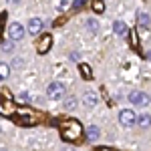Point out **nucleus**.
Returning a JSON list of instances; mask_svg holds the SVG:
<instances>
[{
  "instance_id": "nucleus-1",
  "label": "nucleus",
  "mask_w": 151,
  "mask_h": 151,
  "mask_svg": "<svg viewBox=\"0 0 151 151\" xmlns=\"http://www.w3.org/2000/svg\"><path fill=\"white\" fill-rule=\"evenodd\" d=\"M60 135L65 141H77L83 135V127L79 121L75 119H65L60 121Z\"/></svg>"
},
{
  "instance_id": "nucleus-2",
  "label": "nucleus",
  "mask_w": 151,
  "mask_h": 151,
  "mask_svg": "<svg viewBox=\"0 0 151 151\" xmlns=\"http://www.w3.org/2000/svg\"><path fill=\"white\" fill-rule=\"evenodd\" d=\"M119 123H121L123 127H131L133 123H137V115H135L131 109H123V111L119 113Z\"/></svg>"
},
{
  "instance_id": "nucleus-3",
  "label": "nucleus",
  "mask_w": 151,
  "mask_h": 151,
  "mask_svg": "<svg viewBox=\"0 0 151 151\" xmlns=\"http://www.w3.org/2000/svg\"><path fill=\"white\" fill-rule=\"evenodd\" d=\"M129 101L135 105V107H145V105H149V97L143 93V91H133V93L129 95Z\"/></svg>"
},
{
  "instance_id": "nucleus-4",
  "label": "nucleus",
  "mask_w": 151,
  "mask_h": 151,
  "mask_svg": "<svg viewBox=\"0 0 151 151\" xmlns=\"http://www.w3.org/2000/svg\"><path fill=\"white\" fill-rule=\"evenodd\" d=\"M47 95L50 97V99H63V95H65V85L63 83H50L48 85V91Z\"/></svg>"
},
{
  "instance_id": "nucleus-5",
  "label": "nucleus",
  "mask_w": 151,
  "mask_h": 151,
  "mask_svg": "<svg viewBox=\"0 0 151 151\" xmlns=\"http://www.w3.org/2000/svg\"><path fill=\"white\" fill-rule=\"evenodd\" d=\"M8 36H10L12 40H20V38L24 36V28H22V24L12 22L10 26H8Z\"/></svg>"
},
{
  "instance_id": "nucleus-6",
  "label": "nucleus",
  "mask_w": 151,
  "mask_h": 151,
  "mask_svg": "<svg viewBox=\"0 0 151 151\" xmlns=\"http://www.w3.org/2000/svg\"><path fill=\"white\" fill-rule=\"evenodd\" d=\"M50 45H52V36L50 35H42L40 36V42H38V52L45 55L48 48H50Z\"/></svg>"
},
{
  "instance_id": "nucleus-7",
  "label": "nucleus",
  "mask_w": 151,
  "mask_h": 151,
  "mask_svg": "<svg viewBox=\"0 0 151 151\" xmlns=\"http://www.w3.org/2000/svg\"><path fill=\"white\" fill-rule=\"evenodd\" d=\"M42 30V20L40 18H30L28 20V32L30 35H38Z\"/></svg>"
},
{
  "instance_id": "nucleus-8",
  "label": "nucleus",
  "mask_w": 151,
  "mask_h": 151,
  "mask_svg": "<svg viewBox=\"0 0 151 151\" xmlns=\"http://www.w3.org/2000/svg\"><path fill=\"white\" fill-rule=\"evenodd\" d=\"M113 30H115V35L117 36H127V24L125 22H121V20H115L113 22Z\"/></svg>"
},
{
  "instance_id": "nucleus-9",
  "label": "nucleus",
  "mask_w": 151,
  "mask_h": 151,
  "mask_svg": "<svg viewBox=\"0 0 151 151\" xmlns=\"http://www.w3.org/2000/svg\"><path fill=\"white\" fill-rule=\"evenodd\" d=\"M137 125H139L141 129L151 127V115L149 113H141V115H137Z\"/></svg>"
},
{
  "instance_id": "nucleus-10",
  "label": "nucleus",
  "mask_w": 151,
  "mask_h": 151,
  "mask_svg": "<svg viewBox=\"0 0 151 151\" xmlns=\"http://www.w3.org/2000/svg\"><path fill=\"white\" fill-rule=\"evenodd\" d=\"M99 135H101L99 127H97V125H91L89 131H87V139H89V141H97V139H99Z\"/></svg>"
},
{
  "instance_id": "nucleus-11",
  "label": "nucleus",
  "mask_w": 151,
  "mask_h": 151,
  "mask_svg": "<svg viewBox=\"0 0 151 151\" xmlns=\"http://www.w3.org/2000/svg\"><path fill=\"white\" fill-rule=\"evenodd\" d=\"M83 103L87 105V107L97 105V97H95V93H85V95H83Z\"/></svg>"
},
{
  "instance_id": "nucleus-12",
  "label": "nucleus",
  "mask_w": 151,
  "mask_h": 151,
  "mask_svg": "<svg viewBox=\"0 0 151 151\" xmlns=\"http://www.w3.org/2000/svg\"><path fill=\"white\" fill-rule=\"evenodd\" d=\"M75 107H77V99H75V97H69V99H65V109H67V111H73Z\"/></svg>"
},
{
  "instance_id": "nucleus-13",
  "label": "nucleus",
  "mask_w": 151,
  "mask_h": 151,
  "mask_svg": "<svg viewBox=\"0 0 151 151\" xmlns=\"http://www.w3.org/2000/svg\"><path fill=\"white\" fill-rule=\"evenodd\" d=\"M8 75H10V69H8V65H0V77H2V81H6L8 79Z\"/></svg>"
},
{
  "instance_id": "nucleus-14",
  "label": "nucleus",
  "mask_w": 151,
  "mask_h": 151,
  "mask_svg": "<svg viewBox=\"0 0 151 151\" xmlns=\"http://www.w3.org/2000/svg\"><path fill=\"white\" fill-rule=\"evenodd\" d=\"M87 28H89L91 32H97V30H99V22H97L95 18H89V20H87Z\"/></svg>"
},
{
  "instance_id": "nucleus-15",
  "label": "nucleus",
  "mask_w": 151,
  "mask_h": 151,
  "mask_svg": "<svg viewBox=\"0 0 151 151\" xmlns=\"http://www.w3.org/2000/svg\"><path fill=\"white\" fill-rule=\"evenodd\" d=\"M79 67H81V73H83L85 79H91V77H93V73H91V69H89L87 65H79Z\"/></svg>"
},
{
  "instance_id": "nucleus-16",
  "label": "nucleus",
  "mask_w": 151,
  "mask_h": 151,
  "mask_svg": "<svg viewBox=\"0 0 151 151\" xmlns=\"http://www.w3.org/2000/svg\"><path fill=\"white\" fill-rule=\"evenodd\" d=\"M12 42H8V40H2V52H12Z\"/></svg>"
},
{
  "instance_id": "nucleus-17",
  "label": "nucleus",
  "mask_w": 151,
  "mask_h": 151,
  "mask_svg": "<svg viewBox=\"0 0 151 151\" xmlns=\"http://www.w3.org/2000/svg\"><path fill=\"white\" fill-rule=\"evenodd\" d=\"M139 24L141 26H147L149 24V16L147 14H139Z\"/></svg>"
},
{
  "instance_id": "nucleus-18",
  "label": "nucleus",
  "mask_w": 151,
  "mask_h": 151,
  "mask_svg": "<svg viewBox=\"0 0 151 151\" xmlns=\"http://www.w3.org/2000/svg\"><path fill=\"white\" fill-rule=\"evenodd\" d=\"M93 8H95L97 12H101V10H103V4H101V2H95V4H93Z\"/></svg>"
},
{
  "instance_id": "nucleus-19",
  "label": "nucleus",
  "mask_w": 151,
  "mask_h": 151,
  "mask_svg": "<svg viewBox=\"0 0 151 151\" xmlns=\"http://www.w3.org/2000/svg\"><path fill=\"white\" fill-rule=\"evenodd\" d=\"M95 151H115V149H111V147H99V149H95Z\"/></svg>"
},
{
  "instance_id": "nucleus-20",
  "label": "nucleus",
  "mask_w": 151,
  "mask_h": 151,
  "mask_svg": "<svg viewBox=\"0 0 151 151\" xmlns=\"http://www.w3.org/2000/svg\"><path fill=\"white\" fill-rule=\"evenodd\" d=\"M63 151H75V149H69V147H67V149H63Z\"/></svg>"
},
{
  "instance_id": "nucleus-21",
  "label": "nucleus",
  "mask_w": 151,
  "mask_h": 151,
  "mask_svg": "<svg viewBox=\"0 0 151 151\" xmlns=\"http://www.w3.org/2000/svg\"><path fill=\"white\" fill-rule=\"evenodd\" d=\"M147 57H149V58H151V52H149V55H147Z\"/></svg>"
}]
</instances>
